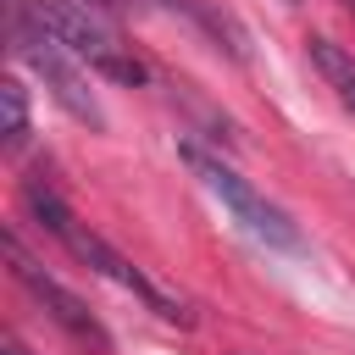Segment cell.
<instances>
[{
  "mask_svg": "<svg viewBox=\"0 0 355 355\" xmlns=\"http://www.w3.org/2000/svg\"><path fill=\"white\" fill-rule=\"evenodd\" d=\"M305 55H311V67L322 72V83L333 89V100H338L344 111H355V55H349L344 44H333V39H305Z\"/></svg>",
  "mask_w": 355,
  "mask_h": 355,
  "instance_id": "6",
  "label": "cell"
},
{
  "mask_svg": "<svg viewBox=\"0 0 355 355\" xmlns=\"http://www.w3.org/2000/svg\"><path fill=\"white\" fill-rule=\"evenodd\" d=\"M183 161H189V172L222 200V211L255 239V244H266V250H283V255H300L305 250V239H300V227H294V216L277 205V200H266L250 178H239L222 155H211V150H200V144H183Z\"/></svg>",
  "mask_w": 355,
  "mask_h": 355,
  "instance_id": "4",
  "label": "cell"
},
{
  "mask_svg": "<svg viewBox=\"0 0 355 355\" xmlns=\"http://www.w3.org/2000/svg\"><path fill=\"white\" fill-rule=\"evenodd\" d=\"M11 39H17V55L28 61V72L55 94V105L67 111V116H78L83 128H105V111H100V100H94V89H89V72H83V61L17 0L11 6Z\"/></svg>",
  "mask_w": 355,
  "mask_h": 355,
  "instance_id": "3",
  "label": "cell"
},
{
  "mask_svg": "<svg viewBox=\"0 0 355 355\" xmlns=\"http://www.w3.org/2000/svg\"><path fill=\"white\" fill-rule=\"evenodd\" d=\"M288 6H300V0H288Z\"/></svg>",
  "mask_w": 355,
  "mask_h": 355,
  "instance_id": "10",
  "label": "cell"
},
{
  "mask_svg": "<svg viewBox=\"0 0 355 355\" xmlns=\"http://www.w3.org/2000/svg\"><path fill=\"white\" fill-rule=\"evenodd\" d=\"M22 205H28V211H33V222H39L44 233H55V239H61V244H67V250H72V255L89 266V272H100V277H111L116 288H128V294H133L139 305H150L161 322H178V327H189V322H194V316H189V305H183L178 294H166V288H161L155 277H144V272H139V266H133L122 250H111V244H105L94 227H83V222L67 211V200H61L50 183L28 178V183H22Z\"/></svg>",
  "mask_w": 355,
  "mask_h": 355,
  "instance_id": "1",
  "label": "cell"
},
{
  "mask_svg": "<svg viewBox=\"0 0 355 355\" xmlns=\"http://www.w3.org/2000/svg\"><path fill=\"white\" fill-rule=\"evenodd\" d=\"M6 255H11L17 283H22V288H28V294H33V300L50 311V322H55V327H61L72 344H83L89 355H105V349H111V333L100 327V316H94V311H89V305H83V300H78V294L61 283V277L39 272V261H28V250H22L17 239H6Z\"/></svg>",
  "mask_w": 355,
  "mask_h": 355,
  "instance_id": "5",
  "label": "cell"
},
{
  "mask_svg": "<svg viewBox=\"0 0 355 355\" xmlns=\"http://www.w3.org/2000/svg\"><path fill=\"white\" fill-rule=\"evenodd\" d=\"M83 67H94L100 78H111V83H144L150 78V67L133 55V44H122V33L100 17V6H89V0H22Z\"/></svg>",
  "mask_w": 355,
  "mask_h": 355,
  "instance_id": "2",
  "label": "cell"
},
{
  "mask_svg": "<svg viewBox=\"0 0 355 355\" xmlns=\"http://www.w3.org/2000/svg\"><path fill=\"white\" fill-rule=\"evenodd\" d=\"M0 100H6V144L17 150V144L28 139V89H22L17 78H6V83H0Z\"/></svg>",
  "mask_w": 355,
  "mask_h": 355,
  "instance_id": "7",
  "label": "cell"
},
{
  "mask_svg": "<svg viewBox=\"0 0 355 355\" xmlns=\"http://www.w3.org/2000/svg\"><path fill=\"white\" fill-rule=\"evenodd\" d=\"M6 355H28V349H22V344H17V338H6Z\"/></svg>",
  "mask_w": 355,
  "mask_h": 355,
  "instance_id": "8",
  "label": "cell"
},
{
  "mask_svg": "<svg viewBox=\"0 0 355 355\" xmlns=\"http://www.w3.org/2000/svg\"><path fill=\"white\" fill-rule=\"evenodd\" d=\"M89 6H100V11H105V6H111V0H89Z\"/></svg>",
  "mask_w": 355,
  "mask_h": 355,
  "instance_id": "9",
  "label": "cell"
}]
</instances>
